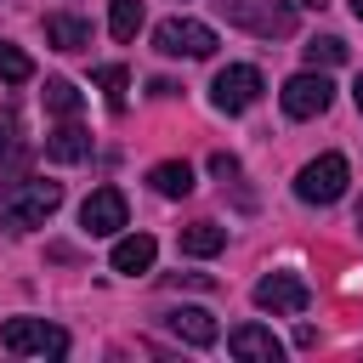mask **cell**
<instances>
[{"label":"cell","mask_w":363,"mask_h":363,"mask_svg":"<svg viewBox=\"0 0 363 363\" xmlns=\"http://www.w3.org/2000/svg\"><path fill=\"white\" fill-rule=\"evenodd\" d=\"M96 85H102V96H108V108H113V113H125V68H119V62H108V68H96Z\"/></svg>","instance_id":"obj_21"},{"label":"cell","mask_w":363,"mask_h":363,"mask_svg":"<svg viewBox=\"0 0 363 363\" xmlns=\"http://www.w3.org/2000/svg\"><path fill=\"white\" fill-rule=\"evenodd\" d=\"M329 102H335V85H329L323 74H295V79L284 85V113H289V119H318Z\"/></svg>","instance_id":"obj_6"},{"label":"cell","mask_w":363,"mask_h":363,"mask_svg":"<svg viewBox=\"0 0 363 363\" xmlns=\"http://www.w3.org/2000/svg\"><path fill=\"white\" fill-rule=\"evenodd\" d=\"M210 176L233 182V176H238V159H233V153H210Z\"/></svg>","instance_id":"obj_23"},{"label":"cell","mask_w":363,"mask_h":363,"mask_svg":"<svg viewBox=\"0 0 363 363\" xmlns=\"http://www.w3.org/2000/svg\"><path fill=\"white\" fill-rule=\"evenodd\" d=\"M147 182H153V193H164V199H187V193H193V164H187V159H164V164L147 170Z\"/></svg>","instance_id":"obj_15"},{"label":"cell","mask_w":363,"mask_h":363,"mask_svg":"<svg viewBox=\"0 0 363 363\" xmlns=\"http://www.w3.org/2000/svg\"><path fill=\"white\" fill-rule=\"evenodd\" d=\"M79 227H85L91 238H113V233L125 227V193H119V187H96V193L79 204Z\"/></svg>","instance_id":"obj_7"},{"label":"cell","mask_w":363,"mask_h":363,"mask_svg":"<svg viewBox=\"0 0 363 363\" xmlns=\"http://www.w3.org/2000/svg\"><path fill=\"white\" fill-rule=\"evenodd\" d=\"M57 204H62V182H28V176H17V182L0 187V227L6 233H34V227H45L57 216Z\"/></svg>","instance_id":"obj_1"},{"label":"cell","mask_w":363,"mask_h":363,"mask_svg":"<svg viewBox=\"0 0 363 363\" xmlns=\"http://www.w3.org/2000/svg\"><path fill=\"white\" fill-rule=\"evenodd\" d=\"M227 352H233V357H244V363H278V357H284L278 335H272V329H261V323H238V329L227 335Z\"/></svg>","instance_id":"obj_10"},{"label":"cell","mask_w":363,"mask_h":363,"mask_svg":"<svg viewBox=\"0 0 363 363\" xmlns=\"http://www.w3.org/2000/svg\"><path fill=\"white\" fill-rule=\"evenodd\" d=\"M227 6V17L233 23H244V28H255V34H289V6H278V0H221Z\"/></svg>","instance_id":"obj_9"},{"label":"cell","mask_w":363,"mask_h":363,"mask_svg":"<svg viewBox=\"0 0 363 363\" xmlns=\"http://www.w3.org/2000/svg\"><path fill=\"white\" fill-rule=\"evenodd\" d=\"M352 96H357V113H363V74H357V85H352Z\"/></svg>","instance_id":"obj_24"},{"label":"cell","mask_w":363,"mask_h":363,"mask_svg":"<svg viewBox=\"0 0 363 363\" xmlns=\"http://www.w3.org/2000/svg\"><path fill=\"white\" fill-rule=\"evenodd\" d=\"M255 96H261V68H250V62L221 68L216 85H210V102L221 113H244V108H255Z\"/></svg>","instance_id":"obj_5"},{"label":"cell","mask_w":363,"mask_h":363,"mask_svg":"<svg viewBox=\"0 0 363 363\" xmlns=\"http://www.w3.org/2000/svg\"><path fill=\"white\" fill-rule=\"evenodd\" d=\"M108 28H113V40H136V28H142V0H113V6H108Z\"/></svg>","instance_id":"obj_17"},{"label":"cell","mask_w":363,"mask_h":363,"mask_svg":"<svg viewBox=\"0 0 363 363\" xmlns=\"http://www.w3.org/2000/svg\"><path fill=\"white\" fill-rule=\"evenodd\" d=\"M0 346L11 357H62L68 352V335L57 323H45V318H11L0 329Z\"/></svg>","instance_id":"obj_2"},{"label":"cell","mask_w":363,"mask_h":363,"mask_svg":"<svg viewBox=\"0 0 363 363\" xmlns=\"http://www.w3.org/2000/svg\"><path fill=\"white\" fill-rule=\"evenodd\" d=\"M0 79H11V85H23V79H34V62L11 45V40H0Z\"/></svg>","instance_id":"obj_20"},{"label":"cell","mask_w":363,"mask_h":363,"mask_svg":"<svg viewBox=\"0 0 363 363\" xmlns=\"http://www.w3.org/2000/svg\"><path fill=\"white\" fill-rule=\"evenodd\" d=\"M306 301H312V289L295 272H267L255 284V306L261 312H306Z\"/></svg>","instance_id":"obj_8"},{"label":"cell","mask_w":363,"mask_h":363,"mask_svg":"<svg viewBox=\"0 0 363 363\" xmlns=\"http://www.w3.org/2000/svg\"><path fill=\"white\" fill-rule=\"evenodd\" d=\"M306 62H312V68H335V62H346V40H335V34L306 40Z\"/></svg>","instance_id":"obj_19"},{"label":"cell","mask_w":363,"mask_h":363,"mask_svg":"<svg viewBox=\"0 0 363 363\" xmlns=\"http://www.w3.org/2000/svg\"><path fill=\"white\" fill-rule=\"evenodd\" d=\"M45 40H51L57 51H85V45H91V23H85V17H68V11H51V17H45Z\"/></svg>","instance_id":"obj_14"},{"label":"cell","mask_w":363,"mask_h":363,"mask_svg":"<svg viewBox=\"0 0 363 363\" xmlns=\"http://www.w3.org/2000/svg\"><path fill=\"white\" fill-rule=\"evenodd\" d=\"M0 153H17V113H0Z\"/></svg>","instance_id":"obj_22"},{"label":"cell","mask_w":363,"mask_h":363,"mask_svg":"<svg viewBox=\"0 0 363 363\" xmlns=\"http://www.w3.org/2000/svg\"><path fill=\"white\" fill-rule=\"evenodd\" d=\"M352 17H357V23H363V0H352Z\"/></svg>","instance_id":"obj_25"},{"label":"cell","mask_w":363,"mask_h":363,"mask_svg":"<svg viewBox=\"0 0 363 363\" xmlns=\"http://www.w3.org/2000/svg\"><path fill=\"white\" fill-rule=\"evenodd\" d=\"M346 182H352L346 159H340V153H318V159L295 176V199H301V204H335V199L346 193Z\"/></svg>","instance_id":"obj_3"},{"label":"cell","mask_w":363,"mask_h":363,"mask_svg":"<svg viewBox=\"0 0 363 363\" xmlns=\"http://www.w3.org/2000/svg\"><path fill=\"white\" fill-rule=\"evenodd\" d=\"M153 45L164 57H210L216 51V28L210 23H193V17H164L153 28Z\"/></svg>","instance_id":"obj_4"},{"label":"cell","mask_w":363,"mask_h":363,"mask_svg":"<svg viewBox=\"0 0 363 363\" xmlns=\"http://www.w3.org/2000/svg\"><path fill=\"white\" fill-rule=\"evenodd\" d=\"M164 323H170V335L187 340V346H216V335H221L204 306H176V312H164Z\"/></svg>","instance_id":"obj_12"},{"label":"cell","mask_w":363,"mask_h":363,"mask_svg":"<svg viewBox=\"0 0 363 363\" xmlns=\"http://www.w3.org/2000/svg\"><path fill=\"white\" fill-rule=\"evenodd\" d=\"M45 108H51L57 119H74V113H79V91H74L68 79H45Z\"/></svg>","instance_id":"obj_18"},{"label":"cell","mask_w":363,"mask_h":363,"mask_svg":"<svg viewBox=\"0 0 363 363\" xmlns=\"http://www.w3.org/2000/svg\"><path fill=\"white\" fill-rule=\"evenodd\" d=\"M45 159H51V164H79V159H91V130L74 125V119H62V125L45 136Z\"/></svg>","instance_id":"obj_11"},{"label":"cell","mask_w":363,"mask_h":363,"mask_svg":"<svg viewBox=\"0 0 363 363\" xmlns=\"http://www.w3.org/2000/svg\"><path fill=\"white\" fill-rule=\"evenodd\" d=\"M153 255H159V244H153L147 233H130V238H119V244H113V272L136 278V272H147V267H153Z\"/></svg>","instance_id":"obj_13"},{"label":"cell","mask_w":363,"mask_h":363,"mask_svg":"<svg viewBox=\"0 0 363 363\" xmlns=\"http://www.w3.org/2000/svg\"><path fill=\"white\" fill-rule=\"evenodd\" d=\"M216 250H227V227H216V221L182 227V255H216Z\"/></svg>","instance_id":"obj_16"}]
</instances>
